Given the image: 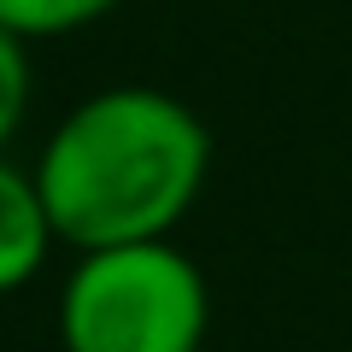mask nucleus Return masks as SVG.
I'll list each match as a JSON object with an SVG mask.
<instances>
[{
    "mask_svg": "<svg viewBox=\"0 0 352 352\" xmlns=\"http://www.w3.org/2000/svg\"><path fill=\"white\" fill-rule=\"evenodd\" d=\"M212 170V135L164 88H100L53 124L36 188L53 235L76 252L170 241Z\"/></svg>",
    "mask_w": 352,
    "mask_h": 352,
    "instance_id": "obj_1",
    "label": "nucleus"
},
{
    "mask_svg": "<svg viewBox=\"0 0 352 352\" xmlns=\"http://www.w3.org/2000/svg\"><path fill=\"white\" fill-rule=\"evenodd\" d=\"M206 323V276L170 241L82 252L59 294L65 352H200Z\"/></svg>",
    "mask_w": 352,
    "mask_h": 352,
    "instance_id": "obj_2",
    "label": "nucleus"
},
{
    "mask_svg": "<svg viewBox=\"0 0 352 352\" xmlns=\"http://www.w3.org/2000/svg\"><path fill=\"white\" fill-rule=\"evenodd\" d=\"M53 217L41 206L36 170L0 159V294H18L24 282H36V270L53 252Z\"/></svg>",
    "mask_w": 352,
    "mask_h": 352,
    "instance_id": "obj_3",
    "label": "nucleus"
},
{
    "mask_svg": "<svg viewBox=\"0 0 352 352\" xmlns=\"http://www.w3.org/2000/svg\"><path fill=\"white\" fill-rule=\"evenodd\" d=\"M112 6L118 0H0V24L18 41H53V36L100 24Z\"/></svg>",
    "mask_w": 352,
    "mask_h": 352,
    "instance_id": "obj_4",
    "label": "nucleus"
},
{
    "mask_svg": "<svg viewBox=\"0 0 352 352\" xmlns=\"http://www.w3.org/2000/svg\"><path fill=\"white\" fill-rule=\"evenodd\" d=\"M24 106H30V59H24V41L0 24V147L24 124Z\"/></svg>",
    "mask_w": 352,
    "mask_h": 352,
    "instance_id": "obj_5",
    "label": "nucleus"
}]
</instances>
